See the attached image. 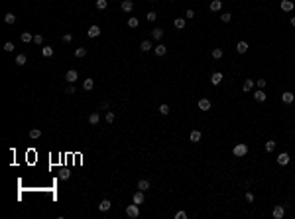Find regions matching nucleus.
<instances>
[{
    "label": "nucleus",
    "instance_id": "38",
    "mask_svg": "<svg viewBox=\"0 0 295 219\" xmlns=\"http://www.w3.org/2000/svg\"><path fill=\"white\" fill-rule=\"evenodd\" d=\"M33 43H38V46H42V43H43V36H42V34H36V36H33Z\"/></svg>",
    "mask_w": 295,
    "mask_h": 219
},
{
    "label": "nucleus",
    "instance_id": "41",
    "mask_svg": "<svg viewBox=\"0 0 295 219\" xmlns=\"http://www.w3.org/2000/svg\"><path fill=\"white\" fill-rule=\"evenodd\" d=\"M4 52H14V43H12V42H6L4 43Z\"/></svg>",
    "mask_w": 295,
    "mask_h": 219
},
{
    "label": "nucleus",
    "instance_id": "42",
    "mask_svg": "<svg viewBox=\"0 0 295 219\" xmlns=\"http://www.w3.org/2000/svg\"><path fill=\"white\" fill-rule=\"evenodd\" d=\"M175 219H187V213H185V211H177V213H175Z\"/></svg>",
    "mask_w": 295,
    "mask_h": 219
},
{
    "label": "nucleus",
    "instance_id": "21",
    "mask_svg": "<svg viewBox=\"0 0 295 219\" xmlns=\"http://www.w3.org/2000/svg\"><path fill=\"white\" fill-rule=\"evenodd\" d=\"M89 123H91V124H98V123H100V114H98V113L89 114Z\"/></svg>",
    "mask_w": 295,
    "mask_h": 219
},
{
    "label": "nucleus",
    "instance_id": "36",
    "mask_svg": "<svg viewBox=\"0 0 295 219\" xmlns=\"http://www.w3.org/2000/svg\"><path fill=\"white\" fill-rule=\"evenodd\" d=\"M128 26H130V28H138V26H140V22H138V18H134V16H132V18L128 20Z\"/></svg>",
    "mask_w": 295,
    "mask_h": 219
},
{
    "label": "nucleus",
    "instance_id": "33",
    "mask_svg": "<svg viewBox=\"0 0 295 219\" xmlns=\"http://www.w3.org/2000/svg\"><path fill=\"white\" fill-rule=\"evenodd\" d=\"M173 24H175V28H177V30H183V28H185V20H183V18H177Z\"/></svg>",
    "mask_w": 295,
    "mask_h": 219
},
{
    "label": "nucleus",
    "instance_id": "34",
    "mask_svg": "<svg viewBox=\"0 0 295 219\" xmlns=\"http://www.w3.org/2000/svg\"><path fill=\"white\" fill-rule=\"evenodd\" d=\"M39 136H42V130L39 129H32L30 130V138H39Z\"/></svg>",
    "mask_w": 295,
    "mask_h": 219
},
{
    "label": "nucleus",
    "instance_id": "48",
    "mask_svg": "<svg viewBox=\"0 0 295 219\" xmlns=\"http://www.w3.org/2000/svg\"><path fill=\"white\" fill-rule=\"evenodd\" d=\"M185 18H195V12H193V10H187V12H185Z\"/></svg>",
    "mask_w": 295,
    "mask_h": 219
},
{
    "label": "nucleus",
    "instance_id": "1",
    "mask_svg": "<svg viewBox=\"0 0 295 219\" xmlns=\"http://www.w3.org/2000/svg\"><path fill=\"white\" fill-rule=\"evenodd\" d=\"M232 154H234L236 158L246 156V154H248V146H246V144H236V146L232 148Z\"/></svg>",
    "mask_w": 295,
    "mask_h": 219
},
{
    "label": "nucleus",
    "instance_id": "47",
    "mask_svg": "<svg viewBox=\"0 0 295 219\" xmlns=\"http://www.w3.org/2000/svg\"><path fill=\"white\" fill-rule=\"evenodd\" d=\"M71 40H73V36H71V34H65V36H63V42H65V43H69Z\"/></svg>",
    "mask_w": 295,
    "mask_h": 219
},
{
    "label": "nucleus",
    "instance_id": "16",
    "mask_svg": "<svg viewBox=\"0 0 295 219\" xmlns=\"http://www.w3.org/2000/svg\"><path fill=\"white\" fill-rule=\"evenodd\" d=\"M252 89H254V81H252V79H246L244 85H242V91H244V93H250Z\"/></svg>",
    "mask_w": 295,
    "mask_h": 219
},
{
    "label": "nucleus",
    "instance_id": "20",
    "mask_svg": "<svg viewBox=\"0 0 295 219\" xmlns=\"http://www.w3.org/2000/svg\"><path fill=\"white\" fill-rule=\"evenodd\" d=\"M209 8H211L213 12H218V10L222 8V2H220V0H213V2H211V6H209Z\"/></svg>",
    "mask_w": 295,
    "mask_h": 219
},
{
    "label": "nucleus",
    "instance_id": "17",
    "mask_svg": "<svg viewBox=\"0 0 295 219\" xmlns=\"http://www.w3.org/2000/svg\"><path fill=\"white\" fill-rule=\"evenodd\" d=\"M110 207H112V203H110L108 200H103L100 203H98V209H100V211H108Z\"/></svg>",
    "mask_w": 295,
    "mask_h": 219
},
{
    "label": "nucleus",
    "instance_id": "32",
    "mask_svg": "<svg viewBox=\"0 0 295 219\" xmlns=\"http://www.w3.org/2000/svg\"><path fill=\"white\" fill-rule=\"evenodd\" d=\"M85 55H87V49H85V48H77L75 49V57H79V59H81V57H85Z\"/></svg>",
    "mask_w": 295,
    "mask_h": 219
},
{
    "label": "nucleus",
    "instance_id": "8",
    "mask_svg": "<svg viewBox=\"0 0 295 219\" xmlns=\"http://www.w3.org/2000/svg\"><path fill=\"white\" fill-rule=\"evenodd\" d=\"M16 65H20V67H22V65H26V63H28V55H26V53H18V55H16Z\"/></svg>",
    "mask_w": 295,
    "mask_h": 219
},
{
    "label": "nucleus",
    "instance_id": "13",
    "mask_svg": "<svg viewBox=\"0 0 295 219\" xmlns=\"http://www.w3.org/2000/svg\"><path fill=\"white\" fill-rule=\"evenodd\" d=\"M220 81H222V73H220V71H216V73H213V75H211V83H213V85H220Z\"/></svg>",
    "mask_w": 295,
    "mask_h": 219
},
{
    "label": "nucleus",
    "instance_id": "50",
    "mask_svg": "<svg viewBox=\"0 0 295 219\" xmlns=\"http://www.w3.org/2000/svg\"><path fill=\"white\" fill-rule=\"evenodd\" d=\"M291 26H293V28H295V16H293V18H291Z\"/></svg>",
    "mask_w": 295,
    "mask_h": 219
},
{
    "label": "nucleus",
    "instance_id": "40",
    "mask_svg": "<svg viewBox=\"0 0 295 219\" xmlns=\"http://www.w3.org/2000/svg\"><path fill=\"white\" fill-rule=\"evenodd\" d=\"M106 123H108V124L114 123V113H110V111H106Z\"/></svg>",
    "mask_w": 295,
    "mask_h": 219
},
{
    "label": "nucleus",
    "instance_id": "31",
    "mask_svg": "<svg viewBox=\"0 0 295 219\" xmlns=\"http://www.w3.org/2000/svg\"><path fill=\"white\" fill-rule=\"evenodd\" d=\"M108 6V0H97V8L98 10H106Z\"/></svg>",
    "mask_w": 295,
    "mask_h": 219
},
{
    "label": "nucleus",
    "instance_id": "39",
    "mask_svg": "<svg viewBox=\"0 0 295 219\" xmlns=\"http://www.w3.org/2000/svg\"><path fill=\"white\" fill-rule=\"evenodd\" d=\"M155 18H158V14H155V12H148V14H146V20H148V22H154Z\"/></svg>",
    "mask_w": 295,
    "mask_h": 219
},
{
    "label": "nucleus",
    "instance_id": "3",
    "mask_svg": "<svg viewBox=\"0 0 295 219\" xmlns=\"http://www.w3.org/2000/svg\"><path fill=\"white\" fill-rule=\"evenodd\" d=\"M272 215H273V219H281L283 215H285V207H283V205H276L273 211H272Z\"/></svg>",
    "mask_w": 295,
    "mask_h": 219
},
{
    "label": "nucleus",
    "instance_id": "11",
    "mask_svg": "<svg viewBox=\"0 0 295 219\" xmlns=\"http://www.w3.org/2000/svg\"><path fill=\"white\" fill-rule=\"evenodd\" d=\"M132 201H134V203H138V205H142V203H144V191L138 190L136 194H134V197H132Z\"/></svg>",
    "mask_w": 295,
    "mask_h": 219
},
{
    "label": "nucleus",
    "instance_id": "18",
    "mask_svg": "<svg viewBox=\"0 0 295 219\" xmlns=\"http://www.w3.org/2000/svg\"><path fill=\"white\" fill-rule=\"evenodd\" d=\"M152 48H154V46H152V42H150V40H144V42L140 43V49H142V52H150Z\"/></svg>",
    "mask_w": 295,
    "mask_h": 219
},
{
    "label": "nucleus",
    "instance_id": "45",
    "mask_svg": "<svg viewBox=\"0 0 295 219\" xmlns=\"http://www.w3.org/2000/svg\"><path fill=\"white\" fill-rule=\"evenodd\" d=\"M65 93H67V95H75V85H69Z\"/></svg>",
    "mask_w": 295,
    "mask_h": 219
},
{
    "label": "nucleus",
    "instance_id": "10",
    "mask_svg": "<svg viewBox=\"0 0 295 219\" xmlns=\"http://www.w3.org/2000/svg\"><path fill=\"white\" fill-rule=\"evenodd\" d=\"M197 105H199V109H201V111H209V109H211V101H209V99H199Z\"/></svg>",
    "mask_w": 295,
    "mask_h": 219
},
{
    "label": "nucleus",
    "instance_id": "14",
    "mask_svg": "<svg viewBox=\"0 0 295 219\" xmlns=\"http://www.w3.org/2000/svg\"><path fill=\"white\" fill-rule=\"evenodd\" d=\"M281 10L283 12H291L293 10V2L291 0H281Z\"/></svg>",
    "mask_w": 295,
    "mask_h": 219
},
{
    "label": "nucleus",
    "instance_id": "29",
    "mask_svg": "<svg viewBox=\"0 0 295 219\" xmlns=\"http://www.w3.org/2000/svg\"><path fill=\"white\" fill-rule=\"evenodd\" d=\"M211 55L215 57V59H220V57L224 55V53H222V49H220V48H215V49H213V53H211Z\"/></svg>",
    "mask_w": 295,
    "mask_h": 219
},
{
    "label": "nucleus",
    "instance_id": "2",
    "mask_svg": "<svg viewBox=\"0 0 295 219\" xmlns=\"http://www.w3.org/2000/svg\"><path fill=\"white\" fill-rule=\"evenodd\" d=\"M126 215H128L130 219H136L138 215H140V205H138V203L128 205V207H126Z\"/></svg>",
    "mask_w": 295,
    "mask_h": 219
},
{
    "label": "nucleus",
    "instance_id": "22",
    "mask_svg": "<svg viewBox=\"0 0 295 219\" xmlns=\"http://www.w3.org/2000/svg\"><path fill=\"white\" fill-rule=\"evenodd\" d=\"M20 38H22V42H24V43H30V42H33V36H32L30 32H24L22 36H20Z\"/></svg>",
    "mask_w": 295,
    "mask_h": 219
},
{
    "label": "nucleus",
    "instance_id": "49",
    "mask_svg": "<svg viewBox=\"0 0 295 219\" xmlns=\"http://www.w3.org/2000/svg\"><path fill=\"white\" fill-rule=\"evenodd\" d=\"M100 109H104V111H108V109H110V105H108V103H103V105H100Z\"/></svg>",
    "mask_w": 295,
    "mask_h": 219
},
{
    "label": "nucleus",
    "instance_id": "30",
    "mask_svg": "<svg viewBox=\"0 0 295 219\" xmlns=\"http://www.w3.org/2000/svg\"><path fill=\"white\" fill-rule=\"evenodd\" d=\"M199 140H201V132H199V130H193L191 132V142H199Z\"/></svg>",
    "mask_w": 295,
    "mask_h": 219
},
{
    "label": "nucleus",
    "instance_id": "5",
    "mask_svg": "<svg viewBox=\"0 0 295 219\" xmlns=\"http://www.w3.org/2000/svg\"><path fill=\"white\" fill-rule=\"evenodd\" d=\"M154 53H155L158 57H163L165 53H167V46H163V43H159V46H155V48H154Z\"/></svg>",
    "mask_w": 295,
    "mask_h": 219
},
{
    "label": "nucleus",
    "instance_id": "9",
    "mask_svg": "<svg viewBox=\"0 0 295 219\" xmlns=\"http://www.w3.org/2000/svg\"><path fill=\"white\" fill-rule=\"evenodd\" d=\"M277 164H279V166H285V164H289V154H287V152H281L279 156H277Z\"/></svg>",
    "mask_w": 295,
    "mask_h": 219
},
{
    "label": "nucleus",
    "instance_id": "7",
    "mask_svg": "<svg viewBox=\"0 0 295 219\" xmlns=\"http://www.w3.org/2000/svg\"><path fill=\"white\" fill-rule=\"evenodd\" d=\"M120 8H122V12H132L134 2H132V0H122V2H120Z\"/></svg>",
    "mask_w": 295,
    "mask_h": 219
},
{
    "label": "nucleus",
    "instance_id": "4",
    "mask_svg": "<svg viewBox=\"0 0 295 219\" xmlns=\"http://www.w3.org/2000/svg\"><path fill=\"white\" fill-rule=\"evenodd\" d=\"M65 79H67V81H69V83H75L77 79H79V73H77L75 69H69V71L65 73Z\"/></svg>",
    "mask_w": 295,
    "mask_h": 219
},
{
    "label": "nucleus",
    "instance_id": "43",
    "mask_svg": "<svg viewBox=\"0 0 295 219\" xmlns=\"http://www.w3.org/2000/svg\"><path fill=\"white\" fill-rule=\"evenodd\" d=\"M59 178H61V180H67V178H69V172H67V170H61L59 172Z\"/></svg>",
    "mask_w": 295,
    "mask_h": 219
},
{
    "label": "nucleus",
    "instance_id": "28",
    "mask_svg": "<svg viewBox=\"0 0 295 219\" xmlns=\"http://www.w3.org/2000/svg\"><path fill=\"white\" fill-rule=\"evenodd\" d=\"M4 22H6V24H14V22H16V16L12 14V12H8V14L4 16Z\"/></svg>",
    "mask_w": 295,
    "mask_h": 219
},
{
    "label": "nucleus",
    "instance_id": "15",
    "mask_svg": "<svg viewBox=\"0 0 295 219\" xmlns=\"http://www.w3.org/2000/svg\"><path fill=\"white\" fill-rule=\"evenodd\" d=\"M254 99H256L258 103H264V101H266V93H264V89H258L256 93H254Z\"/></svg>",
    "mask_w": 295,
    "mask_h": 219
},
{
    "label": "nucleus",
    "instance_id": "46",
    "mask_svg": "<svg viewBox=\"0 0 295 219\" xmlns=\"http://www.w3.org/2000/svg\"><path fill=\"white\" fill-rule=\"evenodd\" d=\"M256 85L260 87V89H264V87H266V79H258V81H256Z\"/></svg>",
    "mask_w": 295,
    "mask_h": 219
},
{
    "label": "nucleus",
    "instance_id": "19",
    "mask_svg": "<svg viewBox=\"0 0 295 219\" xmlns=\"http://www.w3.org/2000/svg\"><path fill=\"white\" fill-rule=\"evenodd\" d=\"M138 190H140V191L150 190V182H148V180H140V182H138Z\"/></svg>",
    "mask_w": 295,
    "mask_h": 219
},
{
    "label": "nucleus",
    "instance_id": "24",
    "mask_svg": "<svg viewBox=\"0 0 295 219\" xmlns=\"http://www.w3.org/2000/svg\"><path fill=\"white\" fill-rule=\"evenodd\" d=\"M93 87H94V81L91 79V77H89V79H85V83H83V89L85 91H91Z\"/></svg>",
    "mask_w": 295,
    "mask_h": 219
},
{
    "label": "nucleus",
    "instance_id": "44",
    "mask_svg": "<svg viewBox=\"0 0 295 219\" xmlns=\"http://www.w3.org/2000/svg\"><path fill=\"white\" fill-rule=\"evenodd\" d=\"M246 201H248V203H252V201H254V194H252V191H246Z\"/></svg>",
    "mask_w": 295,
    "mask_h": 219
},
{
    "label": "nucleus",
    "instance_id": "37",
    "mask_svg": "<svg viewBox=\"0 0 295 219\" xmlns=\"http://www.w3.org/2000/svg\"><path fill=\"white\" fill-rule=\"evenodd\" d=\"M220 20H222V22H230V20H232V14H230V12H222V14H220Z\"/></svg>",
    "mask_w": 295,
    "mask_h": 219
},
{
    "label": "nucleus",
    "instance_id": "6",
    "mask_svg": "<svg viewBox=\"0 0 295 219\" xmlns=\"http://www.w3.org/2000/svg\"><path fill=\"white\" fill-rule=\"evenodd\" d=\"M281 101H283L285 105H291V103H293V101H295V95H293V93H291V91H285V93L281 95Z\"/></svg>",
    "mask_w": 295,
    "mask_h": 219
},
{
    "label": "nucleus",
    "instance_id": "23",
    "mask_svg": "<svg viewBox=\"0 0 295 219\" xmlns=\"http://www.w3.org/2000/svg\"><path fill=\"white\" fill-rule=\"evenodd\" d=\"M236 49H238V53H246V52H248V43H246V42H238Z\"/></svg>",
    "mask_w": 295,
    "mask_h": 219
},
{
    "label": "nucleus",
    "instance_id": "26",
    "mask_svg": "<svg viewBox=\"0 0 295 219\" xmlns=\"http://www.w3.org/2000/svg\"><path fill=\"white\" fill-rule=\"evenodd\" d=\"M152 36H154V40H161V38H163V30H161V28H155L154 32H152Z\"/></svg>",
    "mask_w": 295,
    "mask_h": 219
},
{
    "label": "nucleus",
    "instance_id": "12",
    "mask_svg": "<svg viewBox=\"0 0 295 219\" xmlns=\"http://www.w3.org/2000/svg\"><path fill=\"white\" fill-rule=\"evenodd\" d=\"M87 36H89V38H97V36H100V28H98V26H91L89 32H87Z\"/></svg>",
    "mask_w": 295,
    "mask_h": 219
},
{
    "label": "nucleus",
    "instance_id": "27",
    "mask_svg": "<svg viewBox=\"0 0 295 219\" xmlns=\"http://www.w3.org/2000/svg\"><path fill=\"white\" fill-rule=\"evenodd\" d=\"M276 150V140H268L266 142V152H273Z\"/></svg>",
    "mask_w": 295,
    "mask_h": 219
},
{
    "label": "nucleus",
    "instance_id": "35",
    "mask_svg": "<svg viewBox=\"0 0 295 219\" xmlns=\"http://www.w3.org/2000/svg\"><path fill=\"white\" fill-rule=\"evenodd\" d=\"M159 114L167 117V114H169V105H159Z\"/></svg>",
    "mask_w": 295,
    "mask_h": 219
},
{
    "label": "nucleus",
    "instance_id": "25",
    "mask_svg": "<svg viewBox=\"0 0 295 219\" xmlns=\"http://www.w3.org/2000/svg\"><path fill=\"white\" fill-rule=\"evenodd\" d=\"M42 55H43V57H51V55H53V48H49V46L42 48Z\"/></svg>",
    "mask_w": 295,
    "mask_h": 219
}]
</instances>
